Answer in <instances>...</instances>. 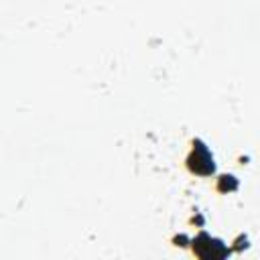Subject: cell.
<instances>
[{
	"label": "cell",
	"mask_w": 260,
	"mask_h": 260,
	"mask_svg": "<svg viewBox=\"0 0 260 260\" xmlns=\"http://www.w3.org/2000/svg\"><path fill=\"white\" fill-rule=\"evenodd\" d=\"M189 169L197 175H211L213 173V156L205 144H201V142L193 144V150L189 154Z\"/></svg>",
	"instance_id": "obj_1"
}]
</instances>
